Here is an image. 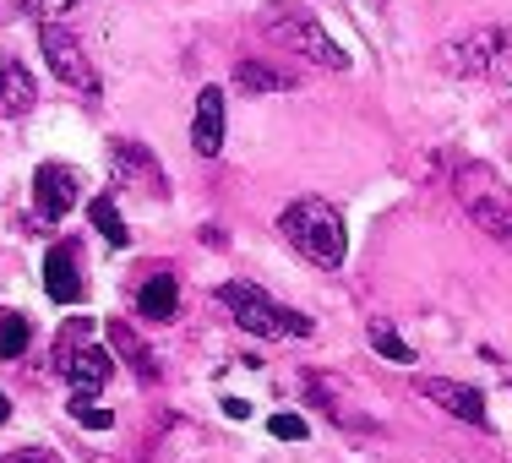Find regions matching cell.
Instances as JSON below:
<instances>
[{
    "instance_id": "9a60e30c",
    "label": "cell",
    "mask_w": 512,
    "mask_h": 463,
    "mask_svg": "<svg viewBox=\"0 0 512 463\" xmlns=\"http://www.w3.org/2000/svg\"><path fill=\"white\" fill-rule=\"evenodd\" d=\"M109 349H115V355H120V360L131 365V371L142 376V382H158V355H153L148 344H142L137 333H131L126 322H109Z\"/></svg>"
},
{
    "instance_id": "7402d4cb",
    "label": "cell",
    "mask_w": 512,
    "mask_h": 463,
    "mask_svg": "<svg viewBox=\"0 0 512 463\" xmlns=\"http://www.w3.org/2000/svg\"><path fill=\"white\" fill-rule=\"evenodd\" d=\"M0 463H55L50 453H39V447H22V453H6Z\"/></svg>"
},
{
    "instance_id": "44dd1931",
    "label": "cell",
    "mask_w": 512,
    "mask_h": 463,
    "mask_svg": "<svg viewBox=\"0 0 512 463\" xmlns=\"http://www.w3.org/2000/svg\"><path fill=\"white\" fill-rule=\"evenodd\" d=\"M267 431H273L278 442H306V420H300V414H273Z\"/></svg>"
},
{
    "instance_id": "5bb4252c",
    "label": "cell",
    "mask_w": 512,
    "mask_h": 463,
    "mask_svg": "<svg viewBox=\"0 0 512 463\" xmlns=\"http://www.w3.org/2000/svg\"><path fill=\"white\" fill-rule=\"evenodd\" d=\"M137 311L148 316V322H175L180 316V284L169 273H153L148 284L137 289Z\"/></svg>"
},
{
    "instance_id": "277c9868",
    "label": "cell",
    "mask_w": 512,
    "mask_h": 463,
    "mask_svg": "<svg viewBox=\"0 0 512 463\" xmlns=\"http://www.w3.org/2000/svg\"><path fill=\"white\" fill-rule=\"evenodd\" d=\"M442 66L453 71V77H474V82L507 88L512 82V33L507 28H474V33H463V39H447Z\"/></svg>"
},
{
    "instance_id": "2e32d148",
    "label": "cell",
    "mask_w": 512,
    "mask_h": 463,
    "mask_svg": "<svg viewBox=\"0 0 512 463\" xmlns=\"http://www.w3.org/2000/svg\"><path fill=\"white\" fill-rule=\"evenodd\" d=\"M295 71H278V66H267V60H240L235 66V88L240 93H289L295 88Z\"/></svg>"
},
{
    "instance_id": "ac0fdd59",
    "label": "cell",
    "mask_w": 512,
    "mask_h": 463,
    "mask_svg": "<svg viewBox=\"0 0 512 463\" xmlns=\"http://www.w3.org/2000/svg\"><path fill=\"white\" fill-rule=\"evenodd\" d=\"M88 218H93V229L109 240V246H126V218H120V207H115V197H93L88 202Z\"/></svg>"
},
{
    "instance_id": "7c38bea8",
    "label": "cell",
    "mask_w": 512,
    "mask_h": 463,
    "mask_svg": "<svg viewBox=\"0 0 512 463\" xmlns=\"http://www.w3.org/2000/svg\"><path fill=\"white\" fill-rule=\"evenodd\" d=\"M44 289H50L55 306H77V300L88 295V284H82V273H77V251L71 246H50V257H44Z\"/></svg>"
},
{
    "instance_id": "7a4b0ae2",
    "label": "cell",
    "mask_w": 512,
    "mask_h": 463,
    "mask_svg": "<svg viewBox=\"0 0 512 463\" xmlns=\"http://www.w3.org/2000/svg\"><path fill=\"white\" fill-rule=\"evenodd\" d=\"M262 33L273 44H284L289 55H300L306 66H322V71H349V55L333 33L316 22L311 6H262Z\"/></svg>"
},
{
    "instance_id": "cb8c5ba5",
    "label": "cell",
    "mask_w": 512,
    "mask_h": 463,
    "mask_svg": "<svg viewBox=\"0 0 512 463\" xmlns=\"http://www.w3.org/2000/svg\"><path fill=\"white\" fill-rule=\"evenodd\" d=\"M6 420H11V398L0 393V425H6Z\"/></svg>"
},
{
    "instance_id": "d6986e66",
    "label": "cell",
    "mask_w": 512,
    "mask_h": 463,
    "mask_svg": "<svg viewBox=\"0 0 512 463\" xmlns=\"http://www.w3.org/2000/svg\"><path fill=\"white\" fill-rule=\"evenodd\" d=\"M365 338H371V349H376L382 360H393V365H414V349H409V344H404V338H398L387 322H371V327H365Z\"/></svg>"
},
{
    "instance_id": "8992f818",
    "label": "cell",
    "mask_w": 512,
    "mask_h": 463,
    "mask_svg": "<svg viewBox=\"0 0 512 463\" xmlns=\"http://www.w3.org/2000/svg\"><path fill=\"white\" fill-rule=\"evenodd\" d=\"M39 50H44V66H50L66 88L88 93V99L99 93V71H93V60L82 50L77 33H66L60 22H39Z\"/></svg>"
},
{
    "instance_id": "30bf717a",
    "label": "cell",
    "mask_w": 512,
    "mask_h": 463,
    "mask_svg": "<svg viewBox=\"0 0 512 463\" xmlns=\"http://www.w3.org/2000/svg\"><path fill=\"white\" fill-rule=\"evenodd\" d=\"M60 376H71V387H77V393H99V387L109 382V376H115V349H99V344H82V349H71L66 360L55 365Z\"/></svg>"
},
{
    "instance_id": "5b68a950",
    "label": "cell",
    "mask_w": 512,
    "mask_h": 463,
    "mask_svg": "<svg viewBox=\"0 0 512 463\" xmlns=\"http://www.w3.org/2000/svg\"><path fill=\"white\" fill-rule=\"evenodd\" d=\"M453 191L463 213L474 218V229H485L491 240H512V191L502 186L491 164H463L453 175Z\"/></svg>"
},
{
    "instance_id": "8fae6325",
    "label": "cell",
    "mask_w": 512,
    "mask_h": 463,
    "mask_svg": "<svg viewBox=\"0 0 512 463\" xmlns=\"http://www.w3.org/2000/svg\"><path fill=\"white\" fill-rule=\"evenodd\" d=\"M191 148H197L202 158H218V148H224V88H207L197 93V115H191Z\"/></svg>"
},
{
    "instance_id": "3957f363",
    "label": "cell",
    "mask_w": 512,
    "mask_h": 463,
    "mask_svg": "<svg viewBox=\"0 0 512 463\" xmlns=\"http://www.w3.org/2000/svg\"><path fill=\"white\" fill-rule=\"evenodd\" d=\"M218 306H224L256 338H311L316 333L311 316L278 306V300L267 295V289H256V284H224V289H218Z\"/></svg>"
},
{
    "instance_id": "9c48e42d",
    "label": "cell",
    "mask_w": 512,
    "mask_h": 463,
    "mask_svg": "<svg viewBox=\"0 0 512 463\" xmlns=\"http://www.w3.org/2000/svg\"><path fill=\"white\" fill-rule=\"evenodd\" d=\"M82 202V175L71 164H39V175H33V207H39V218H60L71 213V207Z\"/></svg>"
},
{
    "instance_id": "6da1fadb",
    "label": "cell",
    "mask_w": 512,
    "mask_h": 463,
    "mask_svg": "<svg viewBox=\"0 0 512 463\" xmlns=\"http://www.w3.org/2000/svg\"><path fill=\"white\" fill-rule=\"evenodd\" d=\"M278 235L300 251L306 262L316 267H344L349 257V229H344V213L322 197H300L278 213Z\"/></svg>"
},
{
    "instance_id": "ffe728a7",
    "label": "cell",
    "mask_w": 512,
    "mask_h": 463,
    "mask_svg": "<svg viewBox=\"0 0 512 463\" xmlns=\"http://www.w3.org/2000/svg\"><path fill=\"white\" fill-rule=\"evenodd\" d=\"M66 414H71V420H77V425H88V431H109V425H115V414H109V409H99V404H93L88 393H71Z\"/></svg>"
},
{
    "instance_id": "ba28073f",
    "label": "cell",
    "mask_w": 512,
    "mask_h": 463,
    "mask_svg": "<svg viewBox=\"0 0 512 463\" xmlns=\"http://www.w3.org/2000/svg\"><path fill=\"white\" fill-rule=\"evenodd\" d=\"M414 393H420L425 404L447 409L453 420L474 425V431H485V425H491V409H485V393H480V387H469V382H453V376H420V382H414Z\"/></svg>"
},
{
    "instance_id": "603a6c76",
    "label": "cell",
    "mask_w": 512,
    "mask_h": 463,
    "mask_svg": "<svg viewBox=\"0 0 512 463\" xmlns=\"http://www.w3.org/2000/svg\"><path fill=\"white\" fill-rule=\"evenodd\" d=\"M224 414H229V420H246L251 404H246V398H224Z\"/></svg>"
},
{
    "instance_id": "e0dca14e",
    "label": "cell",
    "mask_w": 512,
    "mask_h": 463,
    "mask_svg": "<svg viewBox=\"0 0 512 463\" xmlns=\"http://www.w3.org/2000/svg\"><path fill=\"white\" fill-rule=\"evenodd\" d=\"M28 344H33V327H28V316H17V311H0V360H22V355H28Z\"/></svg>"
},
{
    "instance_id": "52a82bcc",
    "label": "cell",
    "mask_w": 512,
    "mask_h": 463,
    "mask_svg": "<svg viewBox=\"0 0 512 463\" xmlns=\"http://www.w3.org/2000/svg\"><path fill=\"white\" fill-rule=\"evenodd\" d=\"M109 175H115V186L142 191V197H153V202H164V197H169V175H164V164H158L153 148H148V142H137V137H120L115 148H109Z\"/></svg>"
},
{
    "instance_id": "4fadbf2b",
    "label": "cell",
    "mask_w": 512,
    "mask_h": 463,
    "mask_svg": "<svg viewBox=\"0 0 512 463\" xmlns=\"http://www.w3.org/2000/svg\"><path fill=\"white\" fill-rule=\"evenodd\" d=\"M33 99H39V88H33V71L22 66L17 55L0 50V115H6V120L28 115Z\"/></svg>"
}]
</instances>
